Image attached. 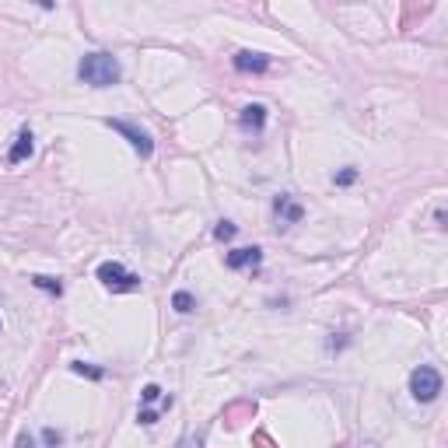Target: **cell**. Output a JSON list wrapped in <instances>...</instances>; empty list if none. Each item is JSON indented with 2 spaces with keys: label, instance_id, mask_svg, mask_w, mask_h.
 I'll return each mask as SVG.
<instances>
[{
  "label": "cell",
  "instance_id": "1",
  "mask_svg": "<svg viewBox=\"0 0 448 448\" xmlns=\"http://www.w3.org/2000/svg\"><path fill=\"white\" fill-rule=\"evenodd\" d=\"M77 77L91 88H112V84H119L123 70L112 53H84L77 64Z\"/></svg>",
  "mask_w": 448,
  "mask_h": 448
},
{
  "label": "cell",
  "instance_id": "2",
  "mask_svg": "<svg viewBox=\"0 0 448 448\" xmlns=\"http://www.w3.org/2000/svg\"><path fill=\"white\" fill-rule=\"evenodd\" d=\"M410 392H413V399H417V403H431V399H438V392H441V375H438L431 364L413 368V375H410Z\"/></svg>",
  "mask_w": 448,
  "mask_h": 448
},
{
  "label": "cell",
  "instance_id": "3",
  "mask_svg": "<svg viewBox=\"0 0 448 448\" xmlns=\"http://www.w3.org/2000/svg\"><path fill=\"white\" fill-rule=\"evenodd\" d=\"M98 281H102L109 291H140V277L130 274L123 263H102V267H98Z\"/></svg>",
  "mask_w": 448,
  "mask_h": 448
},
{
  "label": "cell",
  "instance_id": "4",
  "mask_svg": "<svg viewBox=\"0 0 448 448\" xmlns=\"http://www.w3.org/2000/svg\"><path fill=\"white\" fill-rule=\"evenodd\" d=\"M116 133H123L126 140H130V147L140 154V158H151L154 154V140H151V133L147 130H140V126H133V123H126V119H105Z\"/></svg>",
  "mask_w": 448,
  "mask_h": 448
},
{
  "label": "cell",
  "instance_id": "5",
  "mask_svg": "<svg viewBox=\"0 0 448 448\" xmlns=\"http://www.w3.org/2000/svg\"><path fill=\"white\" fill-rule=\"evenodd\" d=\"M232 64H235L239 74H263V70H270V57L256 53V50H239Z\"/></svg>",
  "mask_w": 448,
  "mask_h": 448
},
{
  "label": "cell",
  "instance_id": "6",
  "mask_svg": "<svg viewBox=\"0 0 448 448\" xmlns=\"http://www.w3.org/2000/svg\"><path fill=\"white\" fill-rule=\"evenodd\" d=\"M228 263L232 270H249V267H260L263 263V249H256V246H246V249H235V253H228Z\"/></svg>",
  "mask_w": 448,
  "mask_h": 448
},
{
  "label": "cell",
  "instance_id": "7",
  "mask_svg": "<svg viewBox=\"0 0 448 448\" xmlns=\"http://www.w3.org/2000/svg\"><path fill=\"white\" fill-rule=\"evenodd\" d=\"M32 147H36V144H32V130H22V133L15 137V147L8 151V161H11V165H22V161L32 154Z\"/></svg>",
  "mask_w": 448,
  "mask_h": 448
},
{
  "label": "cell",
  "instance_id": "8",
  "mask_svg": "<svg viewBox=\"0 0 448 448\" xmlns=\"http://www.w3.org/2000/svg\"><path fill=\"white\" fill-rule=\"evenodd\" d=\"M274 210H277V217H281V224H298V221L305 217V210H301L298 203H291L288 196H277V203H274Z\"/></svg>",
  "mask_w": 448,
  "mask_h": 448
},
{
  "label": "cell",
  "instance_id": "9",
  "mask_svg": "<svg viewBox=\"0 0 448 448\" xmlns=\"http://www.w3.org/2000/svg\"><path fill=\"white\" fill-rule=\"evenodd\" d=\"M242 126L253 130V133H263V126H267V109H263V105H246V109H242Z\"/></svg>",
  "mask_w": 448,
  "mask_h": 448
},
{
  "label": "cell",
  "instance_id": "10",
  "mask_svg": "<svg viewBox=\"0 0 448 448\" xmlns=\"http://www.w3.org/2000/svg\"><path fill=\"white\" fill-rule=\"evenodd\" d=\"M32 284H36L39 291H46V294H57V298L64 294V284H60L57 277H46V274H36V277H32Z\"/></svg>",
  "mask_w": 448,
  "mask_h": 448
},
{
  "label": "cell",
  "instance_id": "11",
  "mask_svg": "<svg viewBox=\"0 0 448 448\" xmlns=\"http://www.w3.org/2000/svg\"><path fill=\"white\" fill-rule=\"evenodd\" d=\"M172 308L182 312V315H189V312L196 308V298H193L189 291H175V294H172Z\"/></svg>",
  "mask_w": 448,
  "mask_h": 448
},
{
  "label": "cell",
  "instance_id": "12",
  "mask_svg": "<svg viewBox=\"0 0 448 448\" xmlns=\"http://www.w3.org/2000/svg\"><path fill=\"white\" fill-rule=\"evenodd\" d=\"M214 239H217V242H228V239H235V224H232V221H221L217 228H214Z\"/></svg>",
  "mask_w": 448,
  "mask_h": 448
},
{
  "label": "cell",
  "instance_id": "13",
  "mask_svg": "<svg viewBox=\"0 0 448 448\" xmlns=\"http://www.w3.org/2000/svg\"><path fill=\"white\" fill-rule=\"evenodd\" d=\"M74 368V375H88V378H105V371L102 368H91V364H84V361H77V364H70Z\"/></svg>",
  "mask_w": 448,
  "mask_h": 448
},
{
  "label": "cell",
  "instance_id": "14",
  "mask_svg": "<svg viewBox=\"0 0 448 448\" xmlns=\"http://www.w3.org/2000/svg\"><path fill=\"white\" fill-rule=\"evenodd\" d=\"M140 399H144V403H154V399H161V389H158V385L151 382V385H144V392H140Z\"/></svg>",
  "mask_w": 448,
  "mask_h": 448
},
{
  "label": "cell",
  "instance_id": "15",
  "mask_svg": "<svg viewBox=\"0 0 448 448\" xmlns=\"http://www.w3.org/2000/svg\"><path fill=\"white\" fill-rule=\"evenodd\" d=\"M43 441H46L50 448H57V445L64 441V434H60V431H53V427H46V431H43Z\"/></svg>",
  "mask_w": 448,
  "mask_h": 448
},
{
  "label": "cell",
  "instance_id": "16",
  "mask_svg": "<svg viewBox=\"0 0 448 448\" xmlns=\"http://www.w3.org/2000/svg\"><path fill=\"white\" fill-rule=\"evenodd\" d=\"M354 179H357V168H343V172L336 175V186H350Z\"/></svg>",
  "mask_w": 448,
  "mask_h": 448
},
{
  "label": "cell",
  "instance_id": "17",
  "mask_svg": "<svg viewBox=\"0 0 448 448\" xmlns=\"http://www.w3.org/2000/svg\"><path fill=\"white\" fill-rule=\"evenodd\" d=\"M137 420H140L144 427H151V424H158V413H154V410H140V417H137Z\"/></svg>",
  "mask_w": 448,
  "mask_h": 448
},
{
  "label": "cell",
  "instance_id": "18",
  "mask_svg": "<svg viewBox=\"0 0 448 448\" xmlns=\"http://www.w3.org/2000/svg\"><path fill=\"white\" fill-rule=\"evenodd\" d=\"M18 448H36V438L32 434H18Z\"/></svg>",
  "mask_w": 448,
  "mask_h": 448
},
{
  "label": "cell",
  "instance_id": "19",
  "mask_svg": "<svg viewBox=\"0 0 448 448\" xmlns=\"http://www.w3.org/2000/svg\"><path fill=\"white\" fill-rule=\"evenodd\" d=\"M175 448H196V441H193V438H182V441H179Z\"/></svg>",
  "mask_w": 448,
  "mask_h": 448
}]
</instances>
